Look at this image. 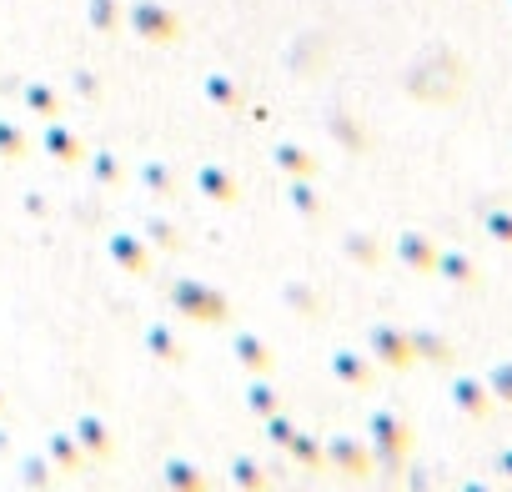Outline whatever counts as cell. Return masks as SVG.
<instances>
[{
	"label": "cell",
	"mask_w": 512,
	"mask_h": 492,
	"mask_svg": "<svg viewBox=\"0 0 512 492\" xmlns=\"http://www.w3.org/2000/svg\"><path fill=\"white\" fill-rule=\"evenodd\" d=\"M457 402H462L472 417H482V412H487V397H482V387H477V382H462V387H457Z\"/></svg>",
	"instance_id": "1"
},
{
	"label": "cell",
	"mask_w": 512,
	"mask_h": 492,
	"mask_svg": "<svg viewBox=\"0 0 512 492\" xmlns=\"http://www.w3.org/2000/svg\"><path fill=\"white\" fill-rule=\"evenodd\" d=\"M492 392H497V397H502V402H507V407H512V362H507V367H497V372H492Z\"/></svg>",
	"instance_id": "2"
},
{
	"label": "cell",
	"mask_w": 512,
	"mask_h": 492,
	"mask_svg": "<svg viewBox=\"0 0 512 492\" xmlns=\"http://www.w3.org/2000/svg\"><path fill=\"white\" fill-rule=\"evenodd\" d=\"M492 226H497V236H502V241H512V221H507V216H502V221H492Z\"/></svg>",
	"instance_id": "3"
},
{
	"label": "cell",
	"mask_w": 512,
	"mask_h": 492,
	"mask_svg": "<svg viewBox=\"0 0 512 492\" xmlns=\"http://www.w3.org/2000/svg\"><path fill=\"white\" fill-rule=\"evenodd\" d=\"M497 467H502V472L512 477V452H502V457H497Z\"/></svg>",
	"instance_id": "4"
},
{
	"label": "cell",
	"mask_w": 512,
	"mask_h": 492,
	"mask_svg": "<svg viewBox=\"0 0 512 492\" xmlns=\"http://www.w3.org/2000/svg\"><path fill=\"white\" fill-rule=\"evenodd\" d=\"M467 492H487V487H467Z\"/></svg>",
	"instance_id": "5"
}]
</instances>
